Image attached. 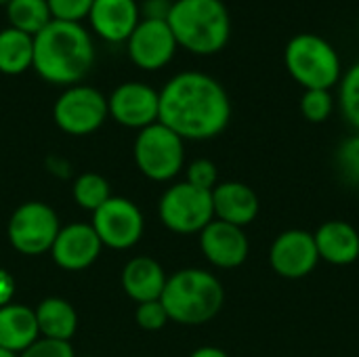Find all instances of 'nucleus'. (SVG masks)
Listing matches in <instances>:
<instances>
[{
    "label": "nucleus",
    "mask_w": 359,
    "mask_h": 357,
    "mask_svg": "<svg viewBox=\"0 0 359 357\" xmlns=\"http://www.w3.org/2000/svg\"><path fill=\"white\" fill-rule=\"evenodd\" d=\"M212 210L217 221H225L236 227H248L257 221L261 202L257 191L242 181H223L212 191Z\"/></svg>",
    "instance_id": "nucleus-16"
},
{
    "label": "nucleus",
    "mask_w": 359,
    "mask_h": 357,
    "mask_svg": "<svg viewBox=\"0 0 359 357\" xmlns=\"http://www.w3.org/2000/svg\"><path fill=\"white\" fill-rule=\"evenodd\" d=\"M93 0H48L53 19L61 21H80L88 17Z\"/></svg>",
    "instance_id": "nucleus-30"
},
{
    "label": "nucleus",
    "mask_w": 359,
    "mask_h": 357,
    "mask_svg": "<svg viewBox=\"0 0 359 357\" xmlns=\"http://www.w3.org/2000/svg\"><path fill=\"white\" fill-rule=\"evenodd\" d=\"M229 120L231 99L225 86L206 72H179L160 90L158 122L183 141L215 139L229 126Z\"/></svg>",
    "instance_id": "nucleus-1"
},
{
    "label": "nucleus",
    "mask_w": 359,
    "mask_h": 357,
    "mask_svg": "<svg viewBox=\"0 0 359 357\" xmlns=\"http://www.w3.org/2000/svg\"><path fill=\"white\" fill-rule=\"evenodd\" d=\"M86 357H95V356H86Z\"/></svg>",
    "instance_id": "nucleus-37"
},
{
    "label": "nucleus",
    "mask_w": 359,
    "mask_h": 357,
    "mask_svg": "<svg viewBox=\"0 0 359 357\" xmlns=\"http://www.w3.org/2000/svg\"><path fill=\"white\" fill-rule=\"evenodd\" d=\"M133 151L139 170L158 183L175 179L185 166V141L162 122L141 128Z\"/></svg>",
    "instance_id": "nucleus-6"
},
{
    "label": "nucleus",
    "mask_w": 359,
    "mask_h": 357,
    "mask_svg": "<svg viewBox=\"0 0 359 357\" xmlns=\"http://www.w3.org/2000/svg\"><path fill=\"white\" fill-rule=\"evenodd\" d=\"M61 225L57 213L44 202H25L8 219L6 236L11 246L25 255L38 257L50 252Z\"/></svg>",
    "instance_id": "nucleus-9"
},
{
    "label": "nucleus",
    "mask_w": 359,
    "mask_h": 357,
    "mask_svg": "<svg viewBox=\"0 0 359 357\" xmlns=\"http://www.w3.org/2000/svg\"><path fill=\"white\" fill-rule=\"evenodd\" d=\"M320 261L334 265V267H347L353 265L359 259V231L347 221L332 219L322 223L313 234Z\"/></svg>",
    "instance_id": "nucleus-18"
},
{
    "label": "nucleus",
    "mask_w": 359,
    "mask_h": 357,
    "mask_svg": "<svg viewBox=\"0 0 359 357\" xmlns=\"http://www.w3.org/2000/svg\"><path fill=\"white\" fill-rule=\"evenodd\" d=\"M166 21L177 44L196 55H215L231 38V15L223 0H175Z\"/></svg>",
    "instance_id": "nucleus-4"
},
{
    "label": "nucleus",
    "mask_w": 359,
    "mask_h": 357,
    "mask_svg": "<svg viewBox=\"0 0 359 357\" xmlns=\"http://www.w3.org/2000/svg\"><path fill=\"white\" fill-rule=\"evenodd\" d=\"M15 297V280L6 269H0V307L13 303Z\"/></svg>",
    "instance_id": "nucleus-33"
},
{
    "label": "nucleus",
    "mask_w": 359,
    "mask_h": 357,
    "mask_svg": "<svg viewBox=\"0 0 359 357\" xmlns=\"http://www.w3.org/2000/svg\"><path fill=\"white\" fill-rule=\"evenodd\" d=\"M158 215L162 225L175 234H200L210 221H215L212 194L198 189L187 181L175 183L162 194Z\"/></svg>",
    "instance_id": "nucleus-7"
},
{
    "label": "nucleus",
    "mask_w": 359,
    "mask_h": 357,
    "mask_svg": "<svg viewBox=\"0 0 359 357\" xmlns=\"http://www.w3.org/2000/svg\"><path fill=\"white\" fill-rule=\"evenodd\" d=\"M107 112V97L88 84H72L67 86L53 105V118L57 126L67 135H90L103 126Z\"/></svg>",
    "instance_id": "nucleus-8"
},
{
    "label": "nucleus",
    "mask_w": 359,
    "mask_h": 357,
    "mask_svg": "<svg viewBox=\"0 0 359 357\" xmlns=\"http://www.w3.org/2000/svg\"><path fill=\"white\" fill-rule=\"evenodd\" d=\"M337 103L347 124L359 133V61H355L347 72H343Z\"/></svg>",
    "instance_id": "nucleus-25"
},
{
    "label": "nucleus",
    "mask_w": 359,
    "mask_h": 357,
    "mask_svg": "<svg viewBox=\"0 0 359 357\" xmlns=\"http://www.w3.org/2000/svg\"><path fill=\"white\" fill-rule=\"evenodd\" d=\"M284 65L288 76L305 90H332L343 78L341 55L330 40L301 32L286 42Z\"/></svg>",
    "instance_id": "nucleus-5"
},
{
    "label": "nucleus",
    "mask_w": 359,
    "mask_h": 357,
    "mask_svg": "<svg viewBox=\"0 0 359 357\" xmlns=\"http://www.w3.org/2000/svg\"><path fill=\"white\" fill-rule=\"evenodd\" d=\"M19 357H76L74 347L65 341H53V339H38L29 349H25Z\"/></svg>",
    "instance_id": "nucleus-31"
},
{
    "label": "nucleus",
    "mask_w": 359,
    "mask_h": 357,
    "mask_svg": "<svg viewBox=\"0 0 359 357\" xmlns=\"http://www.w3.org/2000/svg\"><path fill=\"white\" fill-rule=\"evenodd\" d=\"M6 15L13 27L23 29L27 34H38L50 19L48 0H8Z\"/></svg>",
    "instance_id": "nucleus-23"
},
{
    "label": "nucleus",
    "mask_w": 359,
    "mask_h": 357,
    "mask_svg": "<svg viewBox=\"0 0 359 357\" xmlns=\"http://www.w3.org/2000/svg\"><path fill=\"white\" fill-rule=\"evenodd\" d=\"M88 21L103 40L122 42L141 21V6L137 0H93Z\"/></svg>",
    "instance_id": "nucleus-17"
},
{
    "label": "nucleus",
    "mask_w": 359,
    "mask_h": 357,
    "mask_svg": "<svg viewBox=\"0 0 359 357\" xmlns=\"http://www.w3.org/2000/svg\"><path fill=\"white\" fill-rule=\"evenodd\" d=\"M198 236L204 259L217 269H238L250 255L246 231L225 221H210Z\"/></svg>",
    "instance_id": "nucleus-14"
},
{
    "label": "nucleus",
    "mask_w": 359,
    "mask_h": 357,
    "mask_svg": "<svg viewBox=\"0 0 359 357\" xmlns=\"http://www.w3.org/2000/svg\"><path fill=\"white\" fill-rule=\"evenodd\" d=\"M160 303L170 322L181 326H202L212 322L223 309L225 288L212 271L187 267L168 276Z\"/></svg>",
    "instance_id": "nucleus-3"
},
{
    "label": "nucleus",
    "mask_w": 359,
    "mask_h": 357,
    "mask_svg": "<svg viewBox=\"0 0 359 357\" xmlns=\"http://www.w3.org/2000/svg\"><path fill=\"white\" fill-rule=\"evenodd\" d=\"M135 320L137 324L147 330V332H156V330H162L170 320H168V314L164 309V305L160 301H147V303H139L137 305V311H135Z\"/></svg>",
    "instance_id": "nucleus-29"
},
{
    "label": "nucleus",
    "mask_w": 359,
    "mask_h": 357,
    "mask_svg": "<svg viewBox=\"0 0 359 357\" xmlns=\"http://www.w3.org/2000/svg\"><path fill=\"white\" fill-rule=\"evenodd\" d=\"M170 0H145L141 6V13L145 17H154V19H166L168 11H170Z\"/></svg>",
    "instance_id": "nucleus-32"
},
{
    "label": "nucleus",
    "mask_w": 359,
    "mask_h": 357,
    "mask_svg": "<svg viewBox=\"0 0 359 357\" xmlns=\"http://www.w3.org/2000/svg\"><path fill=\"white\" fill-rule=\"evenodd\" d=\"M337 166L345 181L359 185V133L347 137L337 149Z\"/></svg>",
    "instance_id": "nucleus-27"
},
{
    "label": "nucleus",
    "mask_w": 359,
    "mask_h": 357,
    "mask_svg": "<svg viewBox=\"0 0 359 357\" xmlns=\"http://www.w3.org/2000/svg\"><path fill=\"white\" fill-rule=\"evenodd\" d=\"M90 225L103 246L114 250H128L143 238L145 219L133 200L111 196L93 213Z\"/></svg>",
    "instance_id": "nucleus-10"
},
{
    "label": "nucleus",
    "mask_w": 359,
    "mask_h": 357,
    "mask_svg": "<svg viewBox=\"0 0 359 357\" xmlns=\"http://www.w3.org/2000/svg\"><path fill=\"white\" fill-rule=\"evenodd\" d=\"M320 263L313 234L307 229H286L269 246V267L284 280H303Z\"/></svg>",
    "instance_id": "nucleus-11"
},
{
    "label": "nucleus",
    "mask_w": 359,
    "mask_h": 357,
    "mask_svg": "<svg viewBox=\"0 0 359 357\" xmlns=\"http://www.w3.org/2000/svg\"><path fill=\"white\" fill-rule=\"evenodd\" d=\"M337 107V99L330 90H305L301 97V114L311 124L326 122Z\"/></svg>",
    "instance_id": "nucleus-26"
},
{
    "label": "nucleus",
    "mask_w": 359,
    "mask_h": 357,
    "mask_svg": "<svg viewBox=\"0 0 359 357\" xmlns=\"http://www.w3.org/2000/svg\"><path fill=\"white\" fill-rule=\"evenodd\" d=\"M177 46V38L166 19L143 17L126 38L133 63L151 72L164 67L175 57Z\"/></svg>",
    "instance_id": "nucleus-13"
},
{
    "label": "nucleus",
    "mask_w": 359,
    "mask_h": 357,
    "mask_svg": "<svg viewBox=\"0 0 359 357\" xmlns=\"http://www.w3.org/2000/svg\"><path fill=\"white\" fill-rule=\"evenodd\" d=\"M185 181L198 189H204V191H212L217 185H219V170H217V164L206 160V158H200V160H194L187 168H185Z\"/></svg>",
    "instance_id": "nucleus-28"
},
{
    "label": "nucleus",
    "mask_w": 359,
    "mask_h": 357,
    "mask_svg": "<svg viewBox=\"0 0 359 357\" xmlns=\"http://www.w3.org/2000/svg\"><path fill=\"white\" fill-rule=\"evenodd\" d=\"M109 116L128 128H145L158 122L160 116V90L145 82H122L107 97Z\"/></svg>",
    "instance_id": "nucleus-12"
},
{
    "label": "nucleus",
    "mask_w": 359,
    "mask_h": 357,
    "mask_svg": "<svg viewBox=\"0 0 359 357\" xmlns=\"http://www.w3.org/2000/svg\"><path fill=\"white\" fill-rule=\"evenodd\" d=\"M74 200L82 210L95 213L101 204H105L111 198L109 183L97 173H84L74 183Z\"/></svg>",
    "instance_id": "nucleus-24"
},
{
    "label": "nucleus",
    "mask_w": 359,
    "mask_h": 357,
    "mask_svg": "<svg viewBox=\"0 0 359 357\" xmlns=\"http://www.w3.org/2000/svg\"><path fill=\"white\" fill-rule=\"evenodd\" d=\"M0 2H8V0H0Z\"/></svg>",
    "instance_id": "nucleus-36"
},
{
    "label": "nucleus",
    "mask_w": 359,
    "mask_h": 357,
    "mask_svg": "<svg viewBox=\"0 0 359 357\" xmlns=\"http://www.w3.org/2000/svg\"><path fill=\"white\" fill-rule=\"evenodd\" d=\"M0 357H19V356H15V353H11V351H6V349H2V347H0Z\"/></svg>",
    "instance_id": "nucleus-35"
},
{
    "label": "nucleus",
    "mask_w": 359,
    "mask_h": 357,
    "mask_svg": "<svg viewBox=\"0 0 359 357\" xmlns=\"http://www.w3.org/2000/svg\"><path fill=\"white\" fill-rule=\"evenodd\" d=\"M40 339L36 314L21 303H8L0 307V347L21 356Z\"/></svg>",
    "instance_id": "nucleus-20"
},
{
    "label": "nucleus",
    "mask_w": 359,
    "mask_h": 357,
    "mask_svg": "<svg viewBox=\"0 0 359 357\" xmlns=\"http://www.w3.org/2000/svg\"><path fill=\"white\" fill-rule=\"evenodd\" d=\"M166 280L162 265L151 257H135L122 269V288L137 305L160 301Z\"/></svg>",
    "instance_id": "nucleus-19"
},
{
    "label": "nucleus",
    "mask_w": 359,
    "mask_h": 357,
    "mask_svg": "<svg viewBox=\"0 0 359 357\" xmlns=\"http://www.w3.org/2000/svg\"><path fill=\"white\" fill-rule=\"evenodd\" d=\"M34 314H36L38 330L42 339L69 343V339L78 330V314L72 307V303L65 299L48 297L38 303Z\"/></svg>",
    "instance_id": "nucleus-21"
},
{
    "label": "nucleus",
    "mask_w": 359,
    "mask_h": 357,
    "mask_svg": "<svg viewBox=\"0 0 359 357\" xmlns=\"http://www.w3.org/2000/svg\"><path fill=\"white\" fill-rule=\"evenodd\" d=\"M101 240L97 238L93 225L86 223H72L61 227L55 244L50 248L53 261L65 271H82L90 267L101 255Z\"/></svg>",
    "instance_id": "nucleus-15"
},
{
    "label": "nucleus",
    "mask_w": 359,
    "mask_h": 357,
    "mask_svg": "<svg viewBox=\"0 0 359 357\" xmlns=\"http://www.w3.org/2000/svg\"><path fill=\"white\" fill-rule=\"evenodd\" d=\"M95 61V42L80 21L50 19L34 34V69L53 84H78Z\"/></svg>",
    "instance_id": "nucleus-2"
},
{
    "label": "nucleus",
    "mask_w": 359,
    "mask_h": 357,
    "mask_svg": "<svg viewBox=\"0 0 359 357\" xmlns=\"http://www.w3.org/2000/svg\"><path fill=\"white\" fill-rule=\"evenodd\" d=\"M34 63V36L13 25L0 29V72L21 74Z\"/></svg>",
    "instance_id": "nucleus-22"
},
{
    "label": "nucleus",
    "mask_w": 359,
    "mask_h": 357,
    "mask_svg": "<svg viewBox=\"0 0 359 357\" xmlns=\"http://www.w3.org/2000/svg\"><path fill=\"white\" fill-rule=\"evenodd\" d=\"M189 357H229V353H227V351H223L221 347L204 345V347H198L196 351H191Z\"/></svg>",
    "instance_id": "nucleus-34"
}]
</instances>
